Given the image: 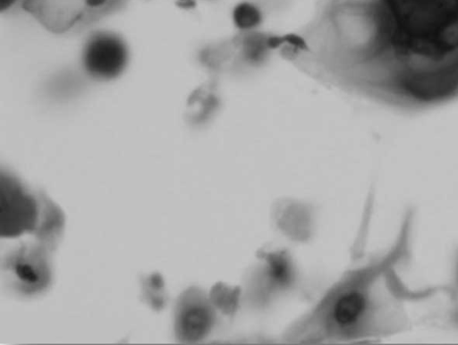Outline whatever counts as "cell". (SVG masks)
I'll use <instances>...</instances> for the list:
<instances>
[{
    "mask_svg": "<svg viewBox=\"0 0 458 345\" xmlns=\"http://www.w3.org/2000/svg\"><path fill=\"white\" fill-rule=\"evenodd\" d=\"M365 307L366 300L360 292L352 291L344 294L334 306V320L342 327L352 325L363 314Z\"/></svg>",
    "mask_w": 458,
    "mask_h": 345,
    "instance_id": "obj_6",
    "label": "cell"
},
{
    "mask_svg": "<svg viewBox=\"0 0 458 345\" xmlns=\"http://www.w3.org/2000/svg\"><path fill=\"white\" fill-rule=\"evenodd\" d=\"M283 37L284 43L286 42L290 44L293 47L296 49L308 50V46L301 37L293 33L284 35Z\"/></svg>",
    "mask_w": 458,
    "mask_h": 345,
    "instance_id": "obj_9",
    "label": "cell"
},
{
    "mask_svg": "<svg viewBox=\"0 0 458 345\" xmlns=\"http://www.w3.org/2000/svg\"><path fill=\"white\" fill-rule=\"evenodd\" d=\"M271 273L274 279L280 282H284L288 278V267L286 263L276 258L271 262Z\"/></svg>",
    "mask_w": 458,
    "mask_h": 345,
    "instance_id": "obj_8",
    "label": "cell"
},
{
    "mask_svg": "<svg viewBox=\"0 0 458 345\" xmlns=\"http://www.w3.org/2000/svg\"><path fill=\"white\" fill-rule=\"evenodd\" d=\"M81 61L90 77L112 80L124 70L128 62V49L122 38L114 32L98 31L87 39Z\"/></svg>",
    "mask_w": 458,
    "mask_h": 345,
    "instance_id": "obj_4",
    "label": "cell"
},
{
    "mask_svg": "<svg viewBox=\"0 0 458 345\" xmlns=\"http://www.w3.org/2000/svg\"><path fill=\"white\" fill-rule=\"evenodd\" d=\"M233 21L239 29H250L259 24L261 15L254 5L242 3L234 9Z\"/></svg>",
    "mask_w": 458,
    "mask_h": 345,
    "instance_id": "obj_7",
    "label": "cell"
},
{
    "mask_svg": "<svg viewBox=\"0 0 458 345\" xmlns=\"http://www.w3.org/2000/svg\"><path fill=\"white\" fill-rule=\"evenodd\" d=\"M130 0H24L22 8L44 28L66 33L89 26L122 9Z\"/></svg>",
    "mask_w": 458,
    "mask_h": 345,
    "instance_id": "obj_1",
    "label": "cell"
},
{
    "mask_svg": "<svg viewBox=\"0 0 458 345\" xmlns=\"http://www.w3.org/2000/svg\"><path fill=\"white\" fill-rule=\"evenodd\" d=\"M44 245L22 244L2 261L7 284L18 294L30 297L44 292L50 285L52 270Z\"/></svg>",
    "mask_w": 458,
    "mask_h": 345,
    "instance_id": "obj_2",
    "label": "cell"
},
{
    "mask_svg": "<svg viewBox=\"0 0 458 345\" xmlns=\"http://www.w3.org/2000/svg\"><path fill=\"white\" fill-rule=\"evenodd\" d=\"M19 1H21V0H0V12H4V11H6V10L12 8ZM23 1L24 0H21V2H23Z\"/></svg>",
    "mask_w": 458,
    "mask_h": 345,
    "instance_id": "obj_10",
    "label": "cell"
},
{
    "mask_svg": "<svg viewBox=\"0 0 458 345\" xmlns=\"http://www.w3.org/2000/svg\"><path fill=\"white\" fill-rule=\"evenodd\" d=\"M42 194H31L9 172L0 175L1 237L13 238L35 232L41 213Z\"/></svg>",
    "mask_w": 458,
    "mask_h": 345,
    "instance_id": "obj_3",
    "label": "cell"
},
{
    "mask_svg": "<svg viewBox=\"0 0 458 345\" xmlns=\"http://www.w3.org/2000/svg\"><path fill=\"white\" fill-rule=\"evenodd\" d=\"M210 325L208 308L193 294L186 293L178 301L174 330L177 339L193 342L201 339Z\"/></svg>",
    "mask_w": 458,
    "mask_h": 345,
    "instance_id": "obj_5",
    "label": "cell"
}]
</instances>
